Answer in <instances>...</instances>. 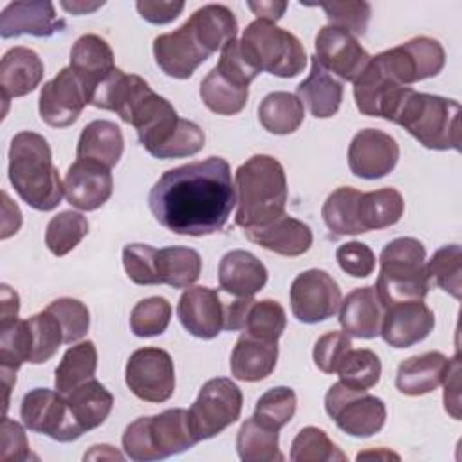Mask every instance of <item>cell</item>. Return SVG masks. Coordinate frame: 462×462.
<instances>
[{"label":"cell","instance_id":"cell-55","mask_svg":"<svg viewBox=\"0 0 462 462\" xmlns=\"http://www.w3.org/2000/svg\"><path fill=\"white\" fill-rule=\"evenodd\" d=\"M141 18L150 23L162 25L173 22L184 9V2H153V0H139L135 4Z\"/></svg>","mask_w":462,"mask_h":462},{"label":"cell","instance_id":"cell-13","mask_svg":"<svg viewBox=\"0 0 462 462\" xmlns=\"http://www.w3.org/2000/svg\"><path fill=\"white\" fill-rule=\"evenodd\" d=\"M339 305L341 289L323 269H307L291 283V309L301 323L325 321L337 312Z\"/></svg>","mask_w":462,"mask_h":462},{"label":"cell","instance_id":"cell-43","mask_svg":"<svg viewBox=\"0 0 462 462\" xmlns=\"http://www.w3.org/2000/svg\"><path fill=\"white\" fill-rule=\"evenodd\" d=\"M88 233L87 218L78 211H61L54 215L45 229V245L54 256L70 253Z\"/></svg>","mask_w":462,"mask_h":462},{"label":"cell","instance_id":"cell-52","mask_svg":"<svg viewBox=\"0 0 462 462\" xmlns=\"http://www.w3.org/2000/svg\"><path fill=\"white\" fill-rule=\"evenodd\" d=\"M352 348V341L345 332H327L314 345V363L323 374H336L345 354Z\"/></svg>","mask_w":462,"mask_h":462},{"label":"cell","instance_id":"cell-54","mask_svg":"<svg viewBox=\"0 0 462 462\" xmlns=\"http://www.w3.org/2000/svg\"><path fill=\"white\" fill-rule=\"evenodd\" d=\"M31 457L29 440L23 428L9 419H2L0 426V460L2 462H23Z\"/></svg>","mask_w":462,"mask_h":462},{"label":"cell","instance_id":"cell-2","mask_svg":"<svg viewBox=\"0 0 462 462\" xmlns=\"http://www.w3.org/2000/svg\"><path fill=\"white\" fill-rule=\"evenodd\" d=\"M128 125L137 132L139 143L157 159H180L199 153L204 148V130L177 116L168 99L152 88L135 103Z\"/></svg>","mask_w":462,"mask_h":462},{"label":"cell","instance_id":"cell-37","mask_svg":"<svg viewBox=\"0 0 462 462\" xmlns=\"http://www.w3.org/2000/svg\"><path fill=\"white\" fill-rule=\"evenodd\" d=\"M236 451L242 462H282L278 430H273L254 417L242 422L236 433Z\"/></svg>","mask_w":462,"mask_h":462},{"label":"cell","instance_id":"cell-41","mask_svg":"<svg viewBox=\"0 0 462 462\" xmlns=\"http://www.w3.org/2000/svg\"><path fill=\"white\" fill-rule=\"evenodd\" d=\"M381 370V359L375 352L368 348H350L339 363L336 374L339 375V383L354 390H368L379 383Z\"/></svg>","mask_w":462,"mask_h":462},{"label":"cell","instance_id":"cell-9","mask_svg":"<svg viewBox=\"0 0 462 462\" xmlns=\"http://www.w3.org/2000/svg\"><path fill=\"white\" fill-rule=\"evenodd\" d=\"M325 411L336 426L350 437H372L386 422V406L383 399L366 390H354L336 383L325 395Z\"/></svg>","mask_w":462,"mask_h":462},{"label":"cell","instance_id":"cell-3","mask_svg":"<svg viewBox=\"0 0 462 462\" xmlns=\"http://www.w3.org/2000/svg\"><path fill=\"white\" fill-rule=\"evenodd\" d=\"M236 215L242 229L271 224L285 215L287 177L282 162L271 155H253L235 171Z\"/></svg>","mask_w":462,"mask_h":462},{"label":"cell","instance_id":"cell-38","mask_svg":"<svg viewBox=\"0 0 462 462\" xmlns=\"http://www.w3.org/2000/svg\"><path fill=\"white\" fill-rule=\"evenodd\" d=\"M404 213V199L393 188H381L375 191L361 193L359 199V222L363 233L372 229H384L401 220Z\"/></svg>","mask_w":462,"mask_h":462},{"label":"cell","instance_id":"cell-1","mask_svg":"<svg viewBox=\"0 0 462 462\" xmlns=\"http://www.w3.org/2000/svg\"><path fill=\"white\" fill-rule=\"evenodd\" d=\"M235 204L229 162L215 155L164 171L148 195L155 220L168 231L186 236L220 231Z\"/></svg>","mask_w":462,"mask_h":462},{"label":"cell","instance_id":"cell-4","mask_svg":"<svg viewBox=\"0 0 462 462\" xmlns=\"http://www.w3.org/2000/svg\"><path fill=\"white\" fill-rule=\"evenodd\" d=\"M9 180L20 199L38 211L58 208L65 195L47 139L36 132H20L9 146Z\"/></svg>","mask_w":462,"mask_h":462},{"label":"cell","instance_id":"cell-32","mask_svg":"<svg viewBox=\"0 0 462 462\" xmlns=\"http://www.w3.org/2000/svg\"><path fill=\"white\" fill-rule=\"evenodd\" d=\"M125 150L121 128L106 119L88 123L78 139L76 159L96 161L106 168H114Z\"/></svg>","mask_w":462,"mask_h":462},{"label":"cell","instance_id":"cell-60","mask_svg":"<svg viewBox=\"0 0 462 462\" xmlns=\"http://www.w3.org/2000/svg\"><path fill=\"white\" fill-rule=\"evenodd\" d=\"M18 310H20L18 294L9 285L2 283V287H0V323L16 319Z\"/></svg>","mask_w":462,"mask_h":462},{"label":"cell","instance_id":"cell-53","mask_svg":"<svg viewBox=\"0 0 462 462\" xmlns=\"http://www.w3.org/2000/svg\"><path fill=\"white\" fill-rule=\"evenodd\" d=\"M336 260L339 267L354 278H366L375 269L374 251L366 244L356 240L341 244L336 249Z\"/></svg>","mask_w":462,"mask_h":462},{"label":"cell","instance_id":"cell-59","mask_svg":"<svg viewBox=\"0 0 462 462\" xmlns=\"http://www.w3.org/2000/svg\"><path fill=\"white\" fill-rule=\"evenodd\" d=\"M247 7L256 14V20H265V22H278L285 9L287 2H276V0H267V2H247Z\"/></svg>","mask_w":462,"mask_h":462},{"label":"cell","instance_id":"cell-50","mask_svg":"<svg viewBox=\"0 0 462 462\" xmlns=\"http://www.w3.org/2000/svg\"><path fill=\"white\" fill-rule=\"evenodd\" d=\"M123 267L137 285H159L157 249L148 244H126L123 247Z\"/></svg>","mask_w":462,"mask_h":462},{"label":"cell","instance_id":"cell-57","mask_svg":"<svg viewBox=\"0 0 462 462\" xmlns=\"http://www.w3.org/2000/svg\"><path fill=\"white\" fill-rule=\"evenodd\" d=\"M253 301H254L253 298H236L235 301L226 303L224 305V330H229V332L242 330Z\"/></svg>","mask_w":462,"mask_h":462},{"label":"cell","instance_id":"cell-30","mask_svg":"<svg viewBox=\"0 0 462 462\" xmlns=\"http://www.w3.org/2000/svg\"><path fill=\"white\" fill-rule=\"evenodd\" d=\"M32 332L27 319H11L0 323V370L5 390V410L9 392L16 383V372L23 363L31 361Z\"/></svg>","mask_w":462,"mask_h":462},{"label":"cell","instance_id":"cell-28","mask_svg":"<svg viewBox=\"0 0 462 462\" xmlns=\"http://www.w3.org/2000/svg\"><path fill=\"white\" fill-rule=\"evenodd\" d=\"M276 361H278V343L263 341L242 332L233 346L229 368L235 379L245 381V383H256L273 374Z\"/></svg>","mask_w":462,"mask_h":462},{"label":"cell","instance_id":"cell-16","mask_svg":"<svg viewBox=\"0 0 462 462\" xmlns=\"http://www.w3.org/2000/svg\"><path fill=\"white\" fill-rule=\"evenodd\" d=\"M85 105H88L87 90L70 67H63L40 90V117L52 128H65L76 123Z\"/></svg>","mask_w":462,"mask_h":462},{"label":"cell","instance_id":"cell-17","mask_svg":"<svg viewBox=\"0 0 462 462\" xmlns=\"http://www.w3.org/2000/svg\"><path fill=\"white\" fill-rule=\"evenodd\" d=\"M314 49L318 63L327 72H334L345 81H354L372 58L354 34L334 25L319 29L314 40Z\"/></svg>","mask_w":462,"mask_h":462},{"label":"cell","instance_id":"cell-25","mask_svg":"<svg viewBox=\"0 0 462 462\" xmlns=\"http://www.w3.org/2000/svg\"><path fill=\"white\" fill-rule=\"evenodd\" d=\"M69 67L83 83L90 105V97L97 85L116 69L114 52L101 36L83 34L81 38L76 40V43L70 49Z\"/></svg>","mask_w":462,"mask_h":462},{"label":"cell","instance_id":"cell-46","mask_svg":"<svg viewBox=\"0 0 462 462\" xmlns=\"http://www.w3.org/2000/svg\"><path fill=\"white\" fill-rule=\"evenodd\" d=\"M296 393L289 386H274L260 395L254 406V419L273 430H282L296 413Z\"/></svg>","mask_w":462,"mask_h":462},{"label":"cell","instance_id":"cell-5","mask_svg":"<svg viewBox=\"0 0 462 462\" xmlns=\"http://www.w3.org/2000/svg\"><path fill=\"white\" fill-rule=\"evenodd\" d=\"M386 121L401 125L430 150H460V105L455 99L406 87Z\"/></svg>","mask_w":462,"mask_h":462},{"label":"cell","instance_id":"cell-39","mask_svg":"<svg viewBox=\"0 0 462 462\" xmlns=\"http://www.w3.org/2000/svg\"><path fill=\"white\" fill-rule=\"evenodd\" d=\"M361 193L363 191H357L352 186H341L327 197L321 208V217L330 233L336 236L363 233L359 222Z\"/></svg>","mask_w":462,"mask_h":462},{"label":"cell","instance_id":"cell-19","mask_svg":"<svg viewBox=\"0 0 462 462\" xmlns=\"http://www.w3.org/2000/svg\"><path fill=\"white\" fill-rule=\"evenodd\" d=\"M435 314L424 300L395 301L384 307L381 337L393 348H408L433 330Z\"/></svg>","mask_w":462,"mask_h":462},{"label":"cell","instance_id":"cell-11","mask_svg":"<svg viewBox=\"0 0 462 462\" xmlns=\"http://www.w3.org/2000/svg\"><path fill=\"white\" fill-rule=\"evenodd\" d=\"M20 417L27 430L58 442H72L85 433L70 413L65 395L58 390L34 388L27 392L20 404Z\"/></svg>","mask_w":462,"mask_h":462},{"label":"cell","instance_id":"cell-18","mask_svg":"<svg viewBox=\"0 0 462 462\" xmlns=\"http://www.w3.org/2000/svg\"><path fill=\"white\" fill-rule=\"evenodd\" d=\"M397 161L399 144L383 130H359L348 146V168L359 179H381L395 168Z\"/></svg>","mask_w":462,"mask_h":462},{"label":"cell","instance_id":"cell-40","mask_svg":"<svg viewBox=\"0 0 462 462\" xmlns=\"http://www.w3.org/2000/svg\"><path fill=\"white\" fill-rule=\"evenodd\" d=\"M97 368V350L92 341L72 345L61 357L54 370V386L60 393L67 395L76 386L94 379Z\"/></svg>","mask_w":462,"mask_h":462},{"label":"cell","instance_id":"cell-44","mask_svg":"<svg viewBox=\"0 0 462 462\" xmlns=\"http://www.w3.org/2000/svg\"><path fill=\"white\" fill-rule=\"evenodd\" d=\"M430 282L460 300L462 291V251L458 244L442 245L426 263Z\"/></svg>","mask_w":462,"mask_h":462},{"label":"cell","instance_id":"cell-45","mask_svg":"<svg viewBox=\"0 0 462 462\" xmlns=\"http://www.w3.org/2000/svg\"><path fill=\"white\" fill-rule=\"evenodd\" d=\"M285 327H287V316H285L283 307L278 301H274V300L256 301L254 300L247 312L245 325L242 330L247 336L278 343Z\"/></svg>","mask_w":462,"mask_h":462},{"label":"cell","instance_id":"cell-20","mask_svg":"<svg viewBox=\"0 0 462 462\" xmlns=\"http://www.w3.org/2000/svg\"><path fill=\"white\" fill-rule=\"evenodd\" d=\"M65 199L81 211L101 208L112 195L114 179L110 168L87 159H76L65 173Z\"/></svg>","mask_w":462,"mask_h":462},{"label":"cell","instance_id":"cell-48","mask_svg":"<svg viewBox=\"0 0 462 462\" xmlns=\"http://www.w3.org/2000/svg\"><path fill=\"white\" fill-rule=\"evenodd\" d=\"M27 321L32 332V354L29 363H45L58 352L60 345L63 343L61 325L47 309L31 316Z\"/></svg>","mask_w":462,"mask_h":462},{"label":"cell","instance_id":"cell-7","mask_svg":"<svg viewBox=\"0 0 462 462\" xmlns=\"http://www.w3.org/2000/svg\"><path fill=\"white\" fill-rule=\"evenodd\" d=\"M121 442L130 460L150 462L182 453L199 440L193 435L188 410L171 408L159 415L139 417L130 422Z\"/></svg>","mask_w":462,"mask_h":462},{"label":"cell","instance_id":"cell-36","mask_svg":"<svg viewBox=\"0 0 462 462\" xmlns=\"http://www.w3.org/2000/svg\"><path fill=\"white\" fill-rule=\"evenodd\" d=\"M303 103L296 94L283 90L267 94L258 106L260 125L274 135H287L296 132L303 123Z\"/></svg>","mask_w":462,"mask_h":462},{"label":"cell","instance_id":"cell-12","mask_svg":"<svg viewBox=\"0 0 462 462\" xmlns=\"http://www.w3.org/2000/svg\"><path fill=\"white\" fill-rule=\"evenodd\" d=\"M130 392L146 402H164L175 392V366L171 356L157 346L135 350L125 368Z\"/></svg>","mask_w":462,"mask_h":462},{"label":"cell","instance_id":"cell-62","mask_svg":"<svg viewBox=\"0 0 462 462\" xmlns=\"http://www.w3.org/2000/svg\"><path fill=\"white\" fill-rule=\"evenodd\" d=\"M366 457H375V458H395L399 460V455L392 453V451H386V449H379V451H365V453H359L357 455V460L361 458H366Z\"/></svg>","mask_w":462,"mask_h":462},{"label":"cell","instance_id":"cell-23","mask_svg":"<svg viewBox=\"0 0 462 462\" xmlns=\"http://www.w3.org/2000/svg\"><path fill=\"white\" fill-rule=\"evenodd\" d=\"M384 305L381 303L375 285L357 287L341 300L339 305V325L345 334L372 339L381 332Z\"/></svg>","mask_w":462,"mask_h":462},{"label":"cell","instance_id":"cell-47","mask_svg":"<svg viewBox=\"0 0 462 462\" xmlns=\"http://www.w3.org/2000/svg\"><path fill=\"white\" fill-rule=\"evenodd\" d=\"M171 318V305L162 296H150L135 303L130 312V330L137 337H152L162 334Z\"/></svg>","mask_w":462,"mask_h":462},{"label":"cell","instance_id":"cell-8","mask_svg":"<svg viewBox=\"0 0 462 462\" xmlns=\"http://www.w3.org/2000/svg\"><path fill=\"white\" fill-rule=\"evenodd\" d=\"M238 42L244 56L258 72L265 70L278 78H294L307 65V52L301 42L273 22H251Z\"/></svg>","mask_w":462,"mask_h":462},{"label":"cell","instance_id":"cell-33","mask_svg":"<svg viewBox=\"0 0 462 462\" xmlns=\"http://www.w3.org/2000/svg\"><path fill=\"white\" fill-rule=\"evenodd\" d=\"M204 105L220 116H235L244 110L249 97V85L220 70L217 65L200 83Z\"/></svg>","mask_w":462,"mask_h":462},{"label":"cell","instance_id":"cell-10","mask_svg":"<svg viewBox=\"0 0 462 462\" xmlns=\"http://www.w3.org/2000/svg\"><path fill=\"white\" fill-rule=\"evenodd\" d=\"M242 392L227 377H215L202 384L195 402L188 410L195 439L206 440L238 420L242 413Z\"/></svg>","mask_w":462,"mask_h":462},{"label":"cell","instance_id":"cell-58","mask_svg":"<svg viewBox=\"0 0 462 462\" xmlns=\"http://www.w3.org/2000/svg\"><path fill=\"white\" fill-rule=\"evenodd\" d=\"M2 233L0 238L5 240L11 235H14L22 226V213L20 208L9 199L5 191H2Z\"/></svg>","mask_w":462,"mask_h":462},{"label":"cell","instance_id":"cell-26","mask_svg":"<svg viewBox=\"0 0 462 462\" xmlns=\"http://www.w3.org/2000/svg\"><path fill=\"white\" fill-rule=\"evenodd\" d=\"M267 283L265 265L249 251L233 249L218 263V285L236 298H253Z\"/></svg>","mask_w":462,"mask_h":462},{"label":"cell","instance_id":"cell-29","mask_svg":"<svg viewBox=\"0 0 462 462\" xmlns=\"http://www.w3.org/2000/svg\"><path fill=\"white\" fill-rule=\"evenodd\" d=\"M449 368V359L442 352H424L404 359L395 375V386L404 395H424L435 392Z\"/></svg>","mask_w":462,"mask_h":462},{"label":"cell","instance_id":"cell-24","mask_svg":"<svg viewBox=\"0 0 462 462\" xmlns=\"http://www.w3.org/2000/svg\"><path fill=\"white\" fill-rule=\"evenodd\" d=\"M244 235L253 244L262 245L267 251H273L282 256H300L305 254L312 245L310 227L289 215H282L267 226L244 229Z\"/></svg>","mask_w":462,"mask_h":462},{"label":"cell","instance_id":"cell-42","mask_svg":"<svg viewBox=\"0 0 462 462\" xmlns=\"http://www.w3.org/2000/svg\"><path fill=\"white\" fill-rule=\"evenodd\" d=\"M289 458L292 462H345L346 455L321 428L305 426L292 439Z\"/></svg>","mask_w":462,"mask_h":462},{"label":"cell","instance_id":"cell-31","mask_svg":"<svg viewBox=\"0 0 462 462\" xmlns=\"http://www.w3.org/2000/svg\"><path fill=\"white\" fill-rule=\"evenodd\" d=\"M298 99L307 105L316 119L336 116L343 101V85L332 78L312 56L309 76L296 87Z\"/></svg>","mask_w":462,"mask_h":462},{"label":"cell","instance_id":"cell-27","mask_svg":"<svg viewBox=\"0 0 462 462\" xmlns=\"http://www.w3.org/2000/svg\"><path fill=\"white\" fill-rule=\"evenodd\" d=\"M43 78V61L29 47L9 49L0 61L2 99L22 97L32 92Z\"/></svg>","mask_w":462,"mask_h":462},{"label":"cell","instance_id":"cell-14","mask_svg":"<svg viewBox=\"0 0 462 462\" xmlns=\"http://www.w3.org/2000/svg\"><path fill=\"white\" fill-rule=\"evenodd\" d=\"M379 58L402 87L437 76L446 63L444 47L428 36H415L379 52Z\"/></svg>","mask_w":462,"mask_h":462},{"label":"cell","instance_id":"cell-51","mask_svg":"<svg viewBox=\"0 0 462 462\" xmlns=\"http://www.w3.org/2000/svg\"><path fill=\"white\" fill-rule=\"evenodd\" d=\"M330 25L350 34H365L370 20V4L366 2H330L319 4Z\"/></svg>","mask_w":462,"mask_h":462},{"label":"cell","instance_id":"cell-56","mask_svg":"<svg viewBox=\"0 0 462 462\" xmlns=\"http://www.w3.org/2000/svg\"><path fill=\"white\" fill-rule=\"evenodd\" d=\"M444 384V408L453 419H460V361L458 354H455L453 359H449L448 374L442 381Z\"/></svg>","mask_w":462,"mask_h":462},{"label":"cell","instance_id":"cell-21","mask_svg":"<svg viewBox=\"0 0 462 462\" xmlns=\"http://www.w3.org/2000/svg\"><path fill=\"white\" fill-rule=\"evenodd\" d=\"M177 316L200 339H213L224 328V303L218 291L209 287H188L177 303Z\"/></svg>","mask_w":462,"mask_h":462},{"label":"cell","instance_id":"cell-49","mask_svg":"<svg viewBox=\"0 0 462 462\" xmlns=\"http://www.w3.org/2000/svg\"><path fill=\"white\" fill-rule=\"evenodd\" d=\"M47 310L58 319L63 330V343L79 341L90 327V312L85 303L74 298H58L47 305Z\"/></svg>","mask_w":462,"mask_h":462},{"label":"cell","instance_id":"cell-34","mask_svg":"<svg viewBox=\"0 0 462 462\" xmlns=\"http://www.w3.org/2000/svg\"><path fill=\"white\" fill-rule=\"evenodd\" d=\"M70 413L83 431L101 426L112 411L114 397L112 393L94 377L76 386L65 395Z\"/></svg>","mask_w":462,"mask_h":462},{"label":"cell","instance_id":"cell-6","mask_svg":"<svg viewBox=\"0 0 462 462\" xmlns=\"http://www.w3.org/2000/svg\"><path fill=\"white\" fill-rule=\"evenodd\" d=\"M379 276L375 291L386 307L395 301L424 300L430 291L426 271V249L413 236H401L388 242L379 256Z\"/></svg>","mask_w":462,"mask_h":462},{"label":"cell","instance_id":"cell-61","mask_svg":"<svg viewBox=\"0 0 462 462\" xmlns=\"http://www.w3.org/2000/svg\"><path fill=\"white\" fill-rule=\"evenodd\" d=\"M103 2H97V4H85V2H61V7L74 13V14H85V13H90V11H96L97 7H101Z\"/></svg>","mask_w":462,"mask_h":462},{"label":"cell","instance_id":"cell-22","mask_svg":"<svg viewBox=\"0 0 462 462\" xmlns=\"http://www.w3.org/2000/svg\"><path fill=\"white\" fill-rule=\"evenodd\" d=\"M65 22L58 18L51 2H11L0 14V36L16 38L31 34L49 38L63 31Z\"/></svg>","mask_w":462,"mask_h":462},{"label":"cell","instance_id":"cell-15","mask_svg":"<svg viewBox=\"0 0 462 462\" xmlns=\"http://www.w3.org/2000/svg\"><path fill=\"white\" fill-rule=\"evenodd\" d=\"M153 56L159 69L175 79H188L211 52L200 40L189 18L173 32L159 34L153 40Z\"/></svg>","mask_w":462,"mask_h":462},{"label":"cell","instance_id":"cell-35","mask_svg":"<svg viewBox=\"0 0 462 462\" xmlns=\"http://www.w3.org/2000/svg\"><path fill=\"white\" fill-rule=\"evenodd\" d=\"M202 271L200 254L191 247L170 245L157 249V278L173 289L191 287Z\"/></svg>","mask_w":462,"mask_h":462}]
</instances>
